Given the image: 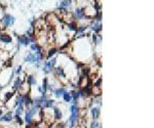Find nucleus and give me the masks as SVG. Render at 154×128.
Returning <instances> with one entry per match:
<instances>
[{
    "label": "nucleus",
    "instance_id": "nucleus-1",
    "mask_svg": "<svg viewBox=\"0 0 154 128\" xmlns=\"http://www.w3.org/2000/svg\"><path fill=\"white\" fill-rule=\"evenodd\" d=\"M78 114H79V109L76 105H73L71 107V117L69 119L70 122V128H73L78 120Z\"/></svg>",
    "mask_w": 154,
    "mask_h": 128
},
{
    "label": "nucleus",
    "instance_id": "nucleus-2",
    "mask_svg": "<svg viewBox=\"0 0 154 128\" xmlns=\"http://www.w3.org/2000/svg\"><path fill=\"white\" fill-rule=\"evenodd\" d=\"M38 107H36V106H33L32 108H31L29 111H27V113H26V117H25V121L27 122V123H31L32 122V118H33V116L37 113V111H38Z\"/></svg>",
    "mask_w": 154,
    "mask_h": 128
},
{
    "label": "nucleus",
    "instance_id": "nucleus-3",
    "mask_svg": "<svg viewBox=\"0 0 154 128\" xmlns=\"http://www.w3.org/2000/svg\"><path fill=\"white\" fill-rule=\"evenodd\" d=\"M56 61L57 59L56 58H53V59H49L48 61H45L44 65H43V72L44 73H50L53 70H54V67L56 65Z\"/></svg>",
    "mask_w": 154,
    "mask_h": 128
},
{
    "label": "nucleus",
    "instance_id": "nucleus-4",
    "mask_svg": "<svg viewBox=\"0 0 154 128\" xmlns=\"http://www.w3.org/2000/svg\"><path fill=\"white\" fill-rule=\"evenodd\" d=\"M14 23V18L10 14H4L3 18H2V24L5 26V27H11Z\"/></svg>",
    "mask_w": 154,
    "mask_h": 128
},
{
    "label": "nucleus",
    "instance_id": "nucleus-5",
    "mask_svg": "<svg viewBox=\"0 0 154 128\" xmlns=\"http://www.w3.org/2000/svg\"><path fill=\"white\" fill-rule=\"evenodd\" d=\"M75 17L77 19H79V20L83 19L84 18V8H82V7L76 8L75 9Z\"/></svg>",
    "mask_w": 154,
    "mask_h": 128
},
{
    "label": "nucleus",
    "instance_id": "nucleus-6",
    "mask_svg": "<svg viewBox=\"0 0 154 128\" xmlns=\"http://www.w3.org/2000/svg\"><path fill=\"white\" fill-rule=\"evenodd\" d=\"M18 41H19V43H21L23 45H28L30 43L31 39L27 36H18Z\"/></svg>",
    "mask_w": 154,
    "mask_h": 128
},
{
    "label": "nucleus",
    "instance_id": "nucleus-7",
    "mask_svg": "<svg viewBox=\"0 0 154 128\" xmlns=\"http://www.w3.org/2000/svg\"><path fill=\"white\" fill-rule=\"evenodd\" d=\"M90 113H91V117H92V119H98L99 118V116H100V109L99 108H92L91 109V111H90Z\"/></svg>",
    "mask_w": 154,
    "mask_h": 128
},
{
    "label": "nucleus",
    "instance_id": "nucleus-8",
    "mask_svg": "<svg viewBox=\"0 0 154 128\" xmlns=\"http://www.w3.org/2000/svg\"><path fill=\"white\" fill-rule=\"evenodd\" d=\"M11 120H12V113H11V112L5 114L2 117H0V121H2V122H9Z\"/></svg>",
    "mask_w": 154,
    "mask_h": 128
},
{
    "label": "nucleus",
    "instance_id": "nucleus-9",
    "mask_svg": "<svg viewBox=\"0 0 154 128\" xmlns=\"http://www.w3.org/2000/svg\"><path fill=\"white\" fill-rule=\"evenodd\" d=\"M54 106V101L53 100H45L42 104H41V108L46 109V108H52Z\"/></svg>",
    "mask_w": 154,
    "mask_h": 128
},
{
    "label": "nucleus",
    "instance_id": "nucleus-10",
    "mask_svg": "<svg viewBox=\"0 0 154 128\" xmlns=\"http://www.w3.org/2000/svg\"><path fill=\"white\" fill-rule=\"evenodd\" d=\"M65 92H66V89H65V88H58V89L55 90V94H56L57 98L62 97V95H63Z\"/></svg>",
    "mask_w": 154,
    "mask_h": 128
},
{
    "label": "nucleus",
    "instance_id": "nucleus-11",
    "mask_svg": "<svg viewBox=\"0 0 154 128\" xmlns=\"http://www.w3.org/2000/svg\"><path fill=\"white\" fill-rule=\"evenodd\" d=\"M0 40L4 43H10L11 42V37L8 35H1L0 36Z\"/></svg>",
    "mask_w": 154,
    "mask_h": 128
},
{
    "label": "nucleus",
    "instance_id": "nucleus-12",
    "mask_svg": "<svg viewBox=\"0 0 154 128\" xmlns=\"http://www.w3.org/2000/svg\"><path fill=\"white\" fill-rule=\"evenodd\" d=\"M22 83H23L22 79H21V78H18L17 80H15L14 84H13V89H19V88H21V86H22Z\"/></svg>",
    "mask_w": 154,
    "mask_h": 128
},
{
    "label": "nucleus",
    "instance_id": "nucleus-13",
    "mask_svg": "<svg viewBox=\"0 0 154 128\" xmlns=\"http://www.w3.org/2000/svg\"><path fill=\"white\" fill-rule=\"evenodd\" d=\"M91 30L94 31V32H100L101 30H102V24L101 23H97V24H95L94 26H92V28H91Z\"/></svg>",
    "mask_w": 154,
    "mask_h": 128
},
{
    "label": "nucleus",
    "instance_id": "nucleus-14",
    "mask_svg": "<svg viewBox=\"0 0 154 128\" xmlns=\"http://www.w3.org/2000/svg\"><path fill=\"white\" fill-rule=\"evenodd\" d=\"M55 117H56V119L57 120H60V119H62V112L58 109V108H56L55 109Z\"/></svg>",
    "mask_w": 154,
    "mask_h": 128
},
{
    "label": "nucleus",
    "instance_id": "nucleus-15",
    "mask_svg": "<svg viewBox=\"0 0 154 128\" xmlns=\"http://www.w3.org/2000/svg\"><path fill=\"white\" fill-rule=\"evenodd\" d=\"M90 128H102V126H101V124L98 122V121H92L91 123H90Z\"/></svg>",
    "mask_w": 154,
    "mask_h": 128
},
{
    "label": "nucleus",
    "instance_id": "nucleus-16",
    "mask_svg": "<svg viewBox=\"0 0 154 128\" xmlns=\"http://www.w3.org/2000/svg\"><path fill=\"white\" fill-rule=\"evenodd\" d=\"M28 83H29V85H35L36 84V80H35L34 76H29V78H28Z\"/></svg>",
    "mask_w": 154,
    "mask_h": 128
},
{
    "label": "nucleus",
    "instance_id": "nucleus-17",
    "mask_svg": "<svg viewBox=\"0 0 154 128\" xmlns=\"http://www.w3.org/2000/svg\"><path fill=\"white\" fill-rule=\"evenodd\" d=\"M63 97H64V100H65V102H67V103H69L70 101H71V94H70V92H65L64 94H63Z\"/></svg>",
    "mask_w": 154,
    "mask_h": 128
},
{
    "label": "nucleus",
    "instance_id": "nucleus-18",
    "mask_svg": "<svg viewBox=\"0 0 154 128\" xmlns=\"http://www.w3.org/2000/svg\"><path fill=\"white\" fill-rule=\"evenodd\" d=\"M31 49L32 50H35L36 52H41V47L36 45V44H32L31 45Z\"/></svg>",
    "mask_w": 154,
    "mask_h": 128
},
{
    "label": "nucleus",
    "instance_id": "nucleus-19",
    "mask_svg": "<svg viewBox=\"0 0 154 128\" xmlns=\"http://www.w3.org/2000/svg\"><path fill=\"white\" fill-rule=\"evenodd\" d=\"M42 88H43V93H45V92H46V90H47V79H46V78H44V79H43Z\"/></svg>",
    "mask_w": 154,
    "mask_h": 128
},
{
    "label": "nucleus",
    "instance_id": "nucleus-20",
    "mask_svg": "<svg viewBox=\"0 0 154 128\" xmlns=\"http://www.w3.org/2000/svg\"><path fill=\"white\" fill-rule=\"evenodd\" d=\"M70 4H71V1H62V2H60V8L69 6Z\"/></svg>",
    "mask_w": 154,
    "mask_h": 128
},
{
    "label": "nucleus",
    "instance_id": "nucleus-21",
    "mask_svg": "<svg viewBox=\"0 0 154 128\" xmlns=\"http://www.w3.org/2000/svg\"><path fill=\"white\" fill-rule=\"evenodd\" d=\"M68 28L70 30H72V31H77V27H76V25L74 23H69L68 24Z\"/></svg>",
    "mask_w": 154,
    "mask_h": 128
},
{
    "label": "nucleus",
    "instance_id": "nucleus-22",
    "mask_svg": "<svg viewBox=\"0 0 154 128\" xmlns=\"http://www.w3.org/2000/svg\"><path fill=\"white\" fill-rule=\"evenodd\" d=\"M23 110H24V107H23V106H18V109H17V116H20V115L23 113Z\"/></svg>",
    "mask_w": 154,
    "mask_h": 128
},
{
    "label": "nucleus",
    "instance_id": "nucleus-23",
    "mask_svg": "<svg viewBox=\"0 0 154 128\" xmlns=\"http://www.w3.org/2000/svg\"><path fill=\"white\" fill-rule=\"evenodd\" d=\"M57 73L60 75V76H62V77H65V73H64V71H63V69L62 68H57Z\"/></svg>",
    "mask_w": 154,
    "mask_h": 128
},
{
    "label": "nucleus",
    "instance_id": "nucleus-24",
    "mask_svg": "<svg viewBox=\"0 0 154 128\" xmlns=\"http://www.w3.org/2000/svg\"><path fill=\"white\" fill-rule=\"evenodd\" d=\"M12 95H13V92H7V93L5 94V102H7L9 99H11Z\"/></svg>",
    "mask_w": 154,
    "mask_h": 128
},
{
    "label": "nucleus",
    "instance_id": "nucleus-25",
    "mask_svg": "<svg viewBox=\"0 0 154 128\" xmlns=\"http://www.w3.org/2000/svg\"><path fill=\"white\" fill-rule=\"evenodd\" d=\"M56 52H57V49H56V48L50 49V50L48 51V57H52V56H53V55H54Z\"/></svg>",
    "mask_w": 154,
    "mask_h": 128
},
{
    "label": "nucleus",
    "instance_id": "nucleus-26",
    "mask_svg": "<svg viewBox=\"0 0 154 128\" xmlns=\"http://www.w3.org/2000/svg\"><path fill=\"white\" fill-rule=\"evenodd\" d=\"M84 30H85V27H80V28H78V30L76 32L77 33H82V32H84Z\"/></svg>",
    "mask_w": 154,
    "mask_h": 128
},
{
    "label": "nucleus",
    "instance_id": "nucleus-27",
    "mask_svg": "<svg viewBox=\"0 0 154 128\" xmlns=\"http://www.w3.org/2000/svg\"><path fill=\"white\" fill-rule=\"evenodd\" d=\"M56 128H65V126H64V124H58L56 126Z\"/></svg>",
    "mask_w": 154,
    "mask_h": 128
},
{
    "label": "nucleus",
    "instance_id": "nucleus-28",
    "mask_svg": "<svg viewBox=\"0 0 154 128\" xmlns=\"http://www.w3.org/2000/svg\"><path fill=\"white\" fill-rule=\"evenodd\" d=\"M101 82H102V79H99L98 81H97V83H96V86H97V87H99V85L101 84Z\"/></svg>",
    "mask_w": 154,
    "mask_h": 128
},
{
    "label": "nucleus",
    "instance_id": "nucleus-29",
    "mask_svg": "<svg viewBox=\"0 0 154 128\" xmlns=\"http://www.w3.org/2000/svg\"><path fill=\"white\" fill-rule=\"evenodd\" d=\"M17 121H18L20 124H22V123H23V121L21 120V117H20V116H17Z\"/></svg>",
    "mask_w": 154,
    "mask_h": 128
},
{
    "label": "nucleus",
    "instance_id": "nucleus-30",
    "mask_svg": "<svg viewBox=\"0 0 154 128\" xmlns=\"http://www.w3.org/2000/svg\"><path fill=\"white\" fill-rule=\"evenodd\" d=\"M21 69H22V67H21V66H19V68L17 69V73H18V74L21 72Z\"/></svg>",
    "mask_w": 154,
    "mask_h": 128
},
{
    "label": "nucleus",
    "instance_id": "nucleus-31",
    "mask_svg": "<svg viewBox=\"0 0 154 128\" xmlns=\"http://www.w3.org/2000/svg\"><path fill=\"white\" fill-rule=\"evenodd\" d=\"M1 114H2V111H0V116H1Z\"/></svg>",
    "mask_w": 154,
    "mask_h": 128
},
{
    "label": "nucleus",
    "instance_id": "nucleus-32",
    "mask_svg": "<svg viewBox=\"0 0 154 128\" xmlns=\"http://www.w3.org/2000/svg\"><path fill=\"white\" fill-rule=\"evenodd\" d=\"M1 89H2V86H1V85H0V90H1Z\"/></svg>",
    "mask_w": 154,
    "mask_h": 128
},
{
    "label": "nucleus",
    "instance_id": "nucleus-33",
    "mask_svg": "<svg viewBox=\"0 0 154 128\" xmlns=\"http://www.w3.org/2000/svg\"><path fill=\"white\" fill-rule=\"evenodd\" d=\"M0 32H1V29H0Z\"/></svg>",
    "mask_w": 154,
    "mask_h": 128
}]
</instances>
